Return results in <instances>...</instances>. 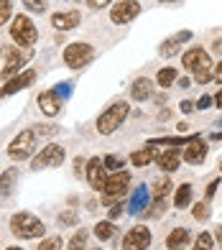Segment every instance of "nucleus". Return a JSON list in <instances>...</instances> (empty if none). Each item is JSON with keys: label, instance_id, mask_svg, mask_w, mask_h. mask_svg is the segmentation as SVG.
Returning a JSON list of instances; mask_svg holds the SVG:
<instances>
[{"label": "nucleus", "instance_id": "obj_38", "mask_svg": "<svg viewBox=\"0 0 222 250\" xmlns=\"http://www.w3.org/2000/svg\"><path fill=\"white\" fill-rule=\"evenodd\" d=\"M59 225H77V214L74 212H61L59 214Z\"/></svg>", "mask_w": 222, "mask_h": 250}, {"label": "nucleus", "instance_id": "obj_22", "mask_svg": "<svg viewBox=\"0 0 222 250\" xmlns=\"http://www.w3.org/2000/svg\"><path fill=\"white\" fill-rule=\"evenodd\" d=\"M156 156H159V151H156V146H146V148H141V151H136L130 156V161H133V166H148L151 161H156Z\"/></svg>", "mask_w": 222, "mask_h": 250}, {"label": "nucleus", "instance_id": "obj_4", "mask_svg": "<svg viewBox=\"0 0 222 250\" xmlns=\"http://www.w3.org/2000/svg\"><path fill=\"white\" fill-rule=\"evenodd\" d=\"M92 59H95V49L84 41H74L64 49V64L72 66V69H82V66H87Z\"/></svg>", "mask_w": 222, "mask_h": 250}, {"label": "nucleus", "instance_id": "obj_18", "mask_svg": "<svg viewBox=\"0 0 222 250\" xmlns=\"http://www.w3.org/2000/svg\"><path fill=\"white\" fill-rule=\"evenodd\" d=\"M182 62H184V66H186L189 72H197L199 66H212L209 56H207L202 49H189V51L184 54V59H182Z\"/></svg>", "mask_w": 222, "mask_h": 250}, {"label": "nucleus", "instance_id": "obj_9", "mask_svg": "<svg viewBox=\"0 0 222 250\" xmlns=\"http://www.w3.org/2000/svg\"><path fill=\"white\" fill-rule=\"evenodd\" d=\"M3 54H5V59H8L5 66H3V72H0V77H3V79H13V77L18 74L20 66L31 59L28 51H18V49H10V46H5Z\"/></svg>", "mask_w": 222, "mask_h": 250}, {"label": "nucleus", "instance_id": "obj_42", "mask_svg": "<svg viewBox=\"0 0 222 250\" xmlns=\"http://www.w3.org/2000/svg\"><path fill=\"white\" fill-rule=\"evenodd\" d=\"M87 3H90L92 8H105V5L113 3V0H87Z\"/></svg>", "mask_w": 222, "mask_h": 250}, {"label": "nucleus", "instance_id": "obj_7", "mask_svg": "<svg viewBox=\"0 0 222 250\" xmlns=\"http://www.w3.org/2000/svg\"><path fill=\"white\" fill-rule=\"evenodd\" d=\"M128 184H130V174L128 171H115L113 176H110L105 181V189H102L105 207H113L115 202H120V197L128 191Z\"/></svg>", "mask_w": 222, "mask_h": 250}, {"label": "nucleus", "instance_id": "obj_29", "mask_svg": "<svg viewBox=\"0 0 222 250\" xmlns=\"http://www.w3.org/2000/svg\"><path fill=\"white\" fill-rule=\"evenodd\" d=\"M212 245H215V237L209 235V232H202V235L194 240V250H215Z\"/></svg>", "mask_w": 222, "mask_h": 250}, {"label": "nucleus", "instance_id": "obj_11", "mask_svg": "<svg viewBox=\"0 0 222 250\" xmlns=\"http://www.w3.org/2000/svg\"><path fill=\"white\" fill-rule=\"evenodd\" d=\"M36 82V72L33 69H23L20 74H16L13 79H8V82L0 87V97H8V95H16L18 89H26Z\"/></svg>", "mask_w": 222, "mask_h": 250}, {"label": "nucleus", "instance_id": "obj_41", "mask_svg": "<svg viewBox=\"0 0 222 250\" xmlns=\"http://www.w3.org/2000/svg\"><path fill=\"white\" fill-rule=\"evenodd\" d=\"M120 214H123V207H120V204H113V207H110V220H118Z\"/></svg>", "mask_w": 222, "mask_h": 250}, {"label": "nucleus", "instance_id": "obj_40", "mask_svg": "<svg viewBox=\"0 0 222 250\" xmlns=\"http://www.w3.org/2000/svg\"><path fill=\"white\" fill-rule=\"evenodd\" d=\"M217 187H220V181H212V184L207 187V191H204V199H207V202H209V199L215 197V191H217Z\"/></svg>", "mask_w": 222, "mask_h": 250}, {"label": "nucleus", "instance_id": "obj_33", "mask_svg": "<svg viewBox=\"0 0 222 250\" xmlns=\"http://www.w3.org/2000/svg\"><path fill=\"white\" fill-rule=\"evenodd\" d=\"M153 209H143V214H146V217H161V214L166 212V202L163 199H159L156 204H151Z\"/></svg>", "mask_w": 222, "mask_h": 250}, {"label": "nucleus", "instance_id": "obj_27", "mask_svg": "<svg viewBox=\"0 0 222 250\" xmlns=\"http://www.w3.org/2000/svg\"><path fill=\"white\" fill-rule=\"evenodd\" d=\"M176 77H179V72H176L174 66H166V69H161V72H159L156 82H159L161 87H171V84L176 82Z\"/></svg>", "mask_w": 222, "mask_h": 250}, {"label": "nucleus", "instance_id": "obj_20", "mask_svg": "<svg viewBox=\"0 0 222 250\" xmlns=\"http://www.w3.org/2000/svg\"><path fill=\"white\" fill-rule=\"evenodd\" d=\"M148 207V187H138L136 191H133V197H130V202H128V212H133V214H138V212H143Z\"/></svg>", "mask_w": 222, "mask_h": 250}, {"label": "nucleus", "instance_id": "obj_30", "mask_svg": "<svg viewBox=\"0 0 222 250\" xmlns=\"http://www.w3.org/2000/svg\"><path fill=\"white\" fill-rule=\"evenodd\" d=\"M64 243L59 235H51V237H43V240L39 243V250H59Z\"/></svg>", "mask_w": 222, "mask_h": 250}, {"label": "nucleus", "instance_id": "obj_15", "mask_svg": "<svg viewBox=\"0 0 222 250\" xmlns=\"http://www.w3.org/2000/svg\"><path fill=\"white\" fill-rule=\"evenodd\" d=\"M192 39V31H179V33H174V36H169L163 43H161V56H166V59H169V56H174V54H179L182 51V46L186 41Z\"/></svg>", "mask_w": 222, "mask_h": 250}, {"label": "nucleus", "instance_id": "obj_12", "mask_svg": "<svg viewBox=\"0 0 222 250\" xmlns=\"http://www.w3.org/2000/svg\"><path fill=\"white\" fill-rule=\"evenodd\" d=\"M105 164L100 161V158H90V161H87V179H90V187L95 189V191H102L105 189Z\"/></svg>", "mask_w": 222, "mask_h": 250}, {"label": "nucleus", "instance_id": "obj_23", "mask_svg": "<svg viewBox=\"0 0 222 250\" xmlns=\"http://www.w3.org/2000/svg\"><path fill=\"white\" fill-rule=\"evenodd\" d=\"M16 179H18V168L16 166H10V168H5V171H3V176H0V199H5L10 191H13Z\"/></svg>", "mask_w": 222, "mask_h": 250}, {"label": "nucleus", "instance_id": "obj_1", "mask_svg": "<svg viewBox=\"0 0 222 250\" xmlns=\"http://www.w3.org/2000/svg\"><path fill=\"white\" fill-rule=\"evenodd\" d=\"M10 232L20 240H36V237H43L46 232V227L43 222L36 217V214L31 212H16L13 217H10Z\"/></svg>", "mask_w": 222, "mask_h": 250}, {"label": "nucleus", "instance_id": "obj_37", "mask_svg": "<svg viewBox=\"0 0 222 250\" xmlns=\"http://www.w3.org/2000/svg\"><path fill=\"white\" fill-rule=\"evenodd\" d=\"M74 174H77V176L87 174V161H84V158H80V156L74 158Z\"/></svg>", "mask_w": 222, "mask_h": 250}, {"label": "nucleus", "instance_id": "obj_46", "mask_svg": "<svg viewBox=\"0 0 222 250\" xmlns=\"http://www.w3.org/2000/svg\"><path fill=\"white\" fill-rule=\"evenodd\" d=\"M212 49H215V51H217V54L222 56V39H217V41L212 43Z\"/></svg>", "mask_w": 222, "mask_h": 250}, {"label": "nucleus", "instance_id": "obj_26", "mask_svg": "<svg viewBox=\"0 0 222 250\" xmlns=\"http://www.w3.org/2000/svg\"><path fill=\"white\" fill-rule=\"evenodd\" d=\"M102 164H105V168L107 171H123V166H125V161H123V156H118V153H107L105 158H102Z\"/></svg>", "mask_w": 222, "mask_h": 250}, {"label": "nucleus", "instance_id": "obj_49", "mask_svg": "<svg viewBox=\"0 0 222 250\" xmlns=\"http://www.w3.org/2000/svg\"><path fill=\"white\" fill-rule=\"evenodd\" d=\"M215 102H217V105L222 107V89H220V92H217V97H215Z\"/></svg>", "mask_w": 222, "mask_h": 250}, {"label": "nucleus", "instance_id": "obj_34", "mask_svg": "<svg viewBox=\"0 0 222 250\" xmlns=\"http://www.w3.org/2000/svg\"><path fill=\"white\" fill-rule=\"evenodd\" d=\"M23 5L31 13H43V10H46V0H23Z\"/></svg>", "mask_w": 222, "mask_h": 250}, {"label": "nucleus", "instance_id": "obj_44", "mask_svg": "<svg viewBox=\"0 0 222 250\" xmlns=\"http://www.w3.org/2000/svg\"><path fill=\"white\" fill-rule=\"evenodd\" d=\"M194 107H197V105H194L192 100H184V102H182V110H184V112H194Z\"/></svg>", "mask_w": 222, "mask_h": 250}, {"label": "nucleus", "instance_id": "obj_3", "mask_svg": "<svg viewBox=\"0 0 222 250\" xmlns=\"http://www.w3.org/2000/svg\"><path fill=\"white\" fill-rule=\"evenodd\" d=\"M10 39H13L18 46H33L39 39V31L36 26L31 23V18L28 16H16L13 21H10Z\"/></svg>", "mask_w": 222, "mask_h": 250}, {"label": "nucleus", "instance_id": "obj_52", "mask_svg": "<svg viewBox=\"0 0 222 250\" xmlns=\"http://www.w3.org/2000/svg\"><path fill=\"white\" fill-rule=\"evenodd\" d=\"M220 171H222V164H220Z\"/></svg>", "mask_w": 222, "mask_h": 250}, {"label": "nucleus", "instance_id": "obj_16", "mask_svg": "<svg viewBox=\"0 0 222 250\" xmlns=\"http://www.w3.org/2000/svg\"><path fill=\"white\" fill-rule=\"evenodd\" d=\"M182 158H184L186 164H202L204 158H207V143H204L202 138H197V141H192V143H186V148H184Z\"/></svg>", "mask_w": 222, "mask_h": 250}, {"label": "nucleus", "instance_id": "obj_25", "mask_svg": "<svg viewBox=\"0 0 222 250\" xmlns=\"http://www.w3.org/2000/svg\"><path fill=\"white\" fill-rule=\"evenodd\" d=\"M95 235L97 240H110V237L115 235V227H113V220H102L95 225Z\"/></svg>", "mask_w": 222, "mask_h": 250}, {"label": "nucleus", "instance_id": "obj_5", "mask_svg": "<svg viewBox=\"0 0 222 250\" xmlns=\"http://www.w3.org/2000/svg\"><path fill=\"white\" fill-rule=\"evenodd\" d=\"M64 156H66L64 146L49 143V146H43V148L33 156L31 166H33V171H39V168H54V166H61L64 164Z\"/></svg>", "mask_w": 222, "mask_h": 250}, {"label": "nucleus", "instance_id": "obj_14", "mask_svg": "<svg viewBox=\"0 0 222 250\" xmlns=\"http://www.w3.org/2000/svg\"><path fill=\"white\" fill-rule=\"evenodd\" d=\"M80 21H82L80 10H61V13L51 16V26L57 31H72V28L80 26Z\"/></svg>", "mask_w": 222, "mask_h": 250}, {"label": "nucleus", "instance_id": "obj_21", "mask_svg": "<svg viewBox=\"0 0 222 250\" xmlns=\"http://www.w3.org/2000/svg\"><path fill=\"white\" fill-rule=\"evenodd\" d=\"M186 243H189V230L186 227H174L169 237H166V248L169 250H182Z\"/></svg>", "mask_w": 222, "mask_h": 250}, {"label": "nucleus", "instance_id": "obj_48", "mask_svg": "<svg viewBox=\"0 0 222 250\" xmlns=\"http://www.w3.org/2000/svg\"><path fill=\"white\" fill-rule=\"evenodd\" d=\"M179 84H182L184 89H186V87H192V82H189V79H186V77H182V82H179Z\"/></svg>", "mask_w": 222, "mask_h": 250}, {"label": "nucleus", "instance_id": "obj_6", "mask_svg": "<svg viewBox=\"0 0 222 250\" xmlns=\"http://www.w3.org/2000/svg\"><path fill=\"white\" fill-rule=\"evenodd\" d=\"M36 148V130H20L13 141L8 146V156L13 158V161H23L28 158Z\"/></svg>", "mask_w": 222, "mask_h": 250}, {"label": "nucleus", "instance_id": "obj_47", "mask_svg": "<svg viewBox=\"0 0 222 250\" xmlns=\"http://www.w3.org/2000/svg\"><path fill=\"white\" fill-rule=\"evenodd\" d=\"M215 237H217V243L222 245V225H220V227H217V230H215Z\"/></svg>", "mask_w": 222, "mask_h": 250}, {"label": "nucleus", "instance_id": "obj_51", "mask_svg": "<svg viewBox=\"0 0 222 250\" xmlns=\"http://www.w3.org/2000/svg\"><path fill=\"white\" fill-rule=\"evenodd\" d=\"M8 250H23V248H8Z\"/></svg>", "mask_w": 222, "mask_h": 250}, {"label": "nucleus", "instance_id": "obj_39", "mask_svg": "<svg viewBox=\"0 0 222 250\" xmlns=\"http://www.w3.org/2000/svg\"><path fill=\"white\" fill-rule=\"evenodd\" d=\"M212 102H215L212 97H209V95H204V97H199L197 107H199V110H207V107H212Z\"/></svg>", "mask_w": 222, "mask_h": 250}, {"label": "nucleus", "instance_id": "obj_17", "mask_svg": "<svg viewBox=\"0 0 222 250\" xmlns=\"http://www.w3.org/2000/svg\"><path fill=\"white\" fill-rule=\"evenodd\" d=\"M156 164H159V168L161 171H176V168L182 166V153H179V148H169V151H163V153H159L156 156Z\"/></svg>", "mask_w": 222, "mask_h": 250}, {"label": "nucleus", "instance_id": "obj_45", "mask_svg": "<svg viewBox=\"0 0 222 250\" xmlns=\"http://www.w3.org/2000/svg\"><path fill=\"white\" fill-rule=\"evenodd\" d=\"M215 79H217V82L222 84V62H220V64L215 66Z\"/></svg>", "mask_w": 222, "mask_h": 250}, {"label": "nucleus", "instance_id": "obj_2", "mask_svg": "<svg viewBox=\"0 0 222 250\" xmlns=\"http://www.w3.org/2000/svg\"><path fill=\"white\" fill-rule=\"evenodd\" d=\"M128 112H130V105L128 102H113L102 115L97 118V133L100 135H110V133H115L120 125L125 123V118H128Z\"/></svg>", "mask_w": 222, "mask_h": 250}, {"label": "nucleus", "instance_id": "obj_19", "mask_svg": "<svg viewBox=\"0 0 222 250\" xmlns=\"http://www.w3.org/2000/svg\"><path fill=\"white\" fill-rule=\"evenodd\" d=\"M151 95H153V82H151V79L141 77V79H136V82H133V87H130V97L136 100V102L151 100Z\"/></svg>", "mask_w": 222, "mask_h": 250}, {"label": "nucleus", "instance_id": "obj_32", "mask_svg": "<svg viewBox=\"0 0 222 250\" xmlns=\"http://www.w3.org/2000/svg\"><path fill=\"white\" fill-rule=\"evenodd\" d=\"M192 214H194V220H207V217H209V202L204 199V202H199V204H194V209H192Z\"/></svg>", "mask_w": 222, "mask_h": 250}, {"label": "nucleus", "instance_id": "obj_10", "mask_svg": "<svg viewBox=\"0 0 222 250\" xmlns=\"http://www.w3.org/2000/svg\"><path fill=\"white\" fill-rule=\"evenodd\" d=\"M151 245V230L143 225L130 227L123 237V250H146Z\"/></svg>", "mask_w": 222, "mask_h": 250}, {"label": "nucleus", "instance_id": "obj_36", "mask_svg": "<svg viewBox=\"0 0 222 250\" xmlns=\"http://www.w3.org/2000/svg\"><path fill=\"white\" fill-rule=\"evenodd\" d=\"M10 21V0H0V26Z\"/></svg>", "mask_w": 222, "mask_h": 250}, {"label": "nucleus", "instance_id": "obj_43", "mask_svg": "<svg viewBox=\"0 0 222 250\" xmlns=\"http://www.w3.org/2000/svg\"><path fill=\"white\" fill-rule=\"evenodd\" d=\"M57 92H59V97H61V100H64V97H69V84H66V82H64V84H59V87H57Z\"/></svg>", "mask_w": 222, "mask_h": 250}, {"label": "nucleus", "instance_id": "obj_13", "mask_svg": "<svg viewBox=\"0 0 222 250\" xmlns=\"http://www.w3.org/2000/svg\"><path fill=\"white\" fill-rule=\"evenodd\" d=\"M39 107L41 112L46 118H54V115H59V110H61V97L57 89H46V92H41L39 95Z\"/></svg>", "mask_w": 222, "mask_h": 250}, {"label": "nucleus", "instance_id": "obj_28", "mask_svg": "<svg viewBox=\"0 0 222 250\" xmlns=\"http://www.w3.org/2000/svg\"><path fill=\"white\" fill-rule=\"evenodd\" d=\"M66 250H87V230L74 232V237L69 240V248Z\"/></svg>", "mask_w": 222, "mask_h": 250}, {"label": "nucleus", "instance_id": "obj_35", "mask_svg": "<svg viewBox=\"0 0 222 250\" xmlns=\"http://www.w3.org/2000/svg\"><path fill=\"white\" fill-rule=\"evenodd\" d=\"M194 79L199 84H207L209 79H212V72H209V66H199V69L194 72Z\"/></svg>", "mask_w": 222, "mask_h": 250}, {"label": "nucleus", "instance_id": "obj_50", "mask_svg": "<svg viewBox=\"0 0 222 250\" xmlns=\"http://www.w3.org/2000/svg\"><path fill=\"white\" fill-rule=\"evenodd\" d=\"M159 3H176V0H159Z\"/></svg>", "mask_w": 222, "mask_h": 250}, {"label": "nucleus", "instance_id": "obj_24", "mask_svg": "<svg viewBox=\"0 0 222 250\" xmlns=\"http://www.w3.org/2000/svg\"><path fill=\"white\" fill-rule=\"evenodd\" d=\"M174 204H176L179 209H184V207H189V204H192V187H189V184H182L179 189H176Z\"/></svg>", "mask_w": 222, "mask_h": 250}, {"label": "nucleus", "instance_id": "obj_8", "mask_svg": "<svg viewBox=\"0 0 222 250\" xmlns=\"http://www.w3.org/2000/svg\"><path fill=\"white\" fill-rule=\"evenodd\" d=\"M138 13H141L138 0H120V3H115L113 10H110V21L118 23V26H123V23H130Z\"/></svg>", "mask_w": 222, "mask_h": 250}, {"label": "nucleus", "instance_id": "obj_31", "mask_svg": "<svg viewBox=\"0 0 222 250\" xmlns=\"http://www.w3.org/2000/svg\"><path fill=\"white\" fill-rule=\"evenodd\" d=\"M171 187H174V184H171V179H159V181H156V187H153V194H156L159 199H163V197L171 191Z\"/></svg>", "mask_w": 222, "mask_h": 250}]
</instances>
